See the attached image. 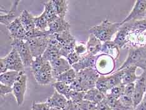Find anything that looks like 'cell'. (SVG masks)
<instances>
[{"label": "cell", "mask_w": 146, "mask_h": 110, "mask_svg": "<svg viewBox=\"0 0 146 110\" xmlns=\"http://www.w3.org/2000/svg\"><path fill=\"white\" fill-rule=\"evenodd\" d=\"M35 23L36 28L42 31H46L48 30V21H47L43 13L38 17H35Z\"/></svg>", "instance_id": "obj_33"}, {"label": "cell", "mask_w": 146, "mask_h": 110, "mask_svg": "<svg viewBox=\"0 0 146 110\" xmlns=\"http://www.w3.org/2000/svg\"><path fill=\"white\" fill-rule=\"evenodd\" d=\"M146 13V0H137L135 1L131 11L127 16V17L122 20L120 23L123 25L128 22L140 20L144 19Z\"/></svg>", "instance_id": "obj_9"}, {"label": "cell", "mask_w": 146, "mask_h": 110, "mask_svg": "<svg viewBox=\"0 0 146 110\" xmlns=\"http://www.w3.org/2000/svg\"><path fill=\"white\" fill-rule=\"evenodd\" d=\"M96 57L97 56L92 55L87 53L86 54L82 55L80 61L75 64L73 65L72 67L77 72L88 68L94 67Z\"/></svg>", "instance_id": "obj_19"}, {"label": "cell", "mask_w": 146, "mask_h": 110, "mask_svg": "<svg viewBox=\"0 0 146 110\" xmlns=\"http://www.w3.org/2000/svg\"><path fill=\"white\" fill-rule=\"evenodd\" d=\"M97 110H112L107 103L105 99L97 105Z\"/></svg>", "instance_id": "obj_45"}, {"label": "cell", "mask_w": 146, "mask_h": 110, "mask_svg": "<svg viewBox=\"0 0 146 110\" xmlns=\"http://www.w3.org/2000/svg\"><path fill=\"white\" fill-rule=\"evenodd\" d=\"M36 83L40 85H48L55 82L50 62L47 61L42 69L33 74Z\"/></svg>", "instance_id": "obj_12"}, {"label": "cell", "mask_w": 146, "mask_h": 110, "mask_svg": "<svg viewBox=\"0 0 146 110\" xmlns=\"http://www.w3.org/2000/svg\"><path fill=\"white\" fill-rule=\"evenodd\" d=\"M63 110H78L77 104L74 103L71 100H68Z\"/></svg>", "instance_id": "obj_44"}, {"label": "cell", "mask_w": 146, "mask_h": 110, "mask_svg": "<svg viewBox=\"0 0 146 110\" xmlns=\"http://www.w3.org/2000/svg\"><path fill=\"white\" fill-rule=\"evenodd\" d=\"M120 26V22L113 23L106 19L102 21L100 24L90 28L89 33L94 35L104 43L112 40L113 36L117 33Z\"/></svg>", "instance_id": "obj_1"}, {"label": "cell", "mask_w": 146, "mask_h": 110, "mask_svg": "<svg viewBox=\"0 0 146 110\" xmlns=\"http://www.w3.org/2000/svg\"><path fill=\"white\" fill-rule=\"evenodd\" d=\"M146 92V71L138 75L137 80L134 83V91L133 94V102L135 109L144 96Z\"/></svg>", "instance_id": "obj_10"}, {"label": "cell", "mask_w": 146, "mask_h": 110, "mask_svg": "<svg viewBox=\"0 0 146 110\" xmlns=\"http://www.w3.org/2000/svg\"><path fill=\"white\" fill-rule=\"evenodd\" d=\"M96 88L105 94L109 93L110 88L108 85L106 75H100L96 82Z\"/></svg>", "instance_id": "obj_31"}, {"label": "cell", "mask_w": 146, "mask_h": 110, "mask_svg": "<svg viewBox=\"0 0 146 110\" xmlns=\"http://www.w3.org/2000/svg\"><path fill=\"white\" fill-rule=\"evenodd\" d=\"M51 107L46 102L34 103L32 105V110H50Z\"/></svg>", "instance_id": "obj_40"}, {"label": "cell", "mask_w": 146, "mask_h": 110, "mask_svg": "<svg viewBox=\"0 0 146 110\" xmlns=\"http://www.w3.org/2000/svg\"><path fill=\"white\" fill-rule=\"evenodd\" d=\"M132 28V21L121 25L115 34L113 42L120 49L126 48L127 40Z\"/></svg>", "instance_id": "obj_14"}, {"label": "cell", "mask_w": 146, "mask_h": 110, "mask_svg": "<svg viewBox=\"0 0 146 110\" xmlns=\"http://www.w3.org/2000/svg\"><path fill=\"white\" fill-rule=\"evenodd\" d=\"M100 74L94 67H90L77 72L76 79L80 82L84 92L96 87V82Z\"/></svg>", "instance_id": "obj_4"}, {"label": "cell", "mask_w": 146, "mask_h": 110, "mask_svg": "<svg viewBox=\"0 0 146 110\" xmlns=\"http://www.w3.org/2000/svg\"><path fill=\"white\" fill-rule=\"evenodd\" d=\"M81 57L82 56L79 55L76 52H73L70 53V54L67 56V57H66V59H67V61L69 62L70 65L72 66L73 65L75 64L76 63H77L79 61H80V59H81Z\"/></svg>", "instance_id": "obj_39"}, {"label": "cell", "mask_w": 146, "mask_h": 110, "mask_svg": "<svg viewBox=\"0 0 146 110\" xmlns=\"http://www.w3.org/2000/svg\"><path fill=\"white\" fill-rule=\"evenodd\" d=\"M105 97H106V94L100 92L97 88L94 87L93 89H91L85 92L84 99L89 101L97 105L98 103L102 101Z\"/></svg>", "instance_id": "obj_26"}, {"label": "cell", "mask_w": 146, "mask_h": 110, "mask_svg": "<svg viewBox=\"0 0 146 110\" xmlns=\"http://www.w3.org/2000/svg\"><path fill=\"white\" fill-rule=\"evenodd\" d=\"M87 53L92 55L97 56L99 52H101L102 42L92 34H90L88 39L86 43Z\"/></svg>", "instance_id": "obj_21"}, {"label": "cell", "mask_w": 146, "mask_h": 110, "mask_svg": "<svg viewBox=\"0 0 146 110\" xmlns=\"http://www.w3.org/2000/svg\"><path fill=\"white\" fill-rule=\"evenodd\" d=\"M101 52L109 55L115 60H117L120 55V48L113 40L108 41L102 43Z\"/></svg>", "instance_id": "obj_24"}, {"label": "cell", "mask_w": 146, "mask_h": 110, "mask_svg": "<svg viewBox=\"0 0 146 110\" xmlns=\"http://www.w3.org/2000/svg\"><path fill=\"white\" fill-rule=\"evenodd\" d=\"M115 61L112 57L102 53L96 57L94 68L100 75H109L115 72Z\"/></svg>", "instance_id": "obj_3"}, {"label": "cell", "mask_w": 146, "mask_h": 110, "mask_svg": "<svg viewBox=\"0 0 146 110\" xmlns=\"http://www.w3.org/2000/svg\"><path fill=\"white\" fill-rule=\"evenodd\" d=\"M144 19H146V13H145V17H144Z\"/></svg>", "instance_id": "obj_48"}, {"label": "cell", "mask_w": 146, "mask_h": 110, "mask_svg": "<svg viewBox=\"0 0 146 110\" xmlns=\"http://www.w3.org/2000/svg\"><path fill=\"white\" fill-rule=\"evenodd\" d=\"M8 71L17 72H25V65L23 62L17 50L12 49L8 54L5 57Z\"/></svg>", "instance_id": "obj_13"}, {"label": "cell", "mask_w": 146, "mask_h": 110, "mask_svg": "<svg viewBox=\"0 0 146 110\" xmlns=\"http://www.w3.org/2000/svg\"><path fill=\"white\" fill-rule=\"evenodd\" d=\"M49 35H50V33L49 32L48 30L42 31L35 28L30 31H27L26 37H25V40L27 41L28 40H30L31 39H35V38L46 37V36Z\"/></svg>", "instance_id": "obj_32"}, {"label": "cell", "mask_w": 146, "mask_h": 110, "mask_svg": "<svg viewBox=\"0 0 146 110\" xmlns=\"http://www.w3.org/2000/svg\"><path fill=\"white\" fill-rule=\"evenodd\" d=\"M78 110H96L97 105L89 101L83 100L77 104Z\"/></svg>", "instance_id": "obj_37"}, {"label": "cell", "mask_w": 146, "mask_h": 110, "mask_svg": "<svg viewBox=\"0 0 146 110\" xmlns=\"http://www.w3.org/2000/svg\"><path fill=\"white\" fill-rule=\"evenodd\" d=\"M52 86L55 88L56 91L64 96L68 100H70V93L71 91L70 85L63 83V82L55 81L52 84Z\"/></svg>", "instance_id": "obj_30"}, {"label": "cell", "mask_w": 146, "mask_h": 110, "mask_svg": "<svg viewBox=\"0 0 146 110\" xmlns=\"http://www.w3.org/2000/svg\"><path fill=\"white\" fill-rule=\"evenodd\" d=\"M85 95V92L84 91H75L71 90L70 93V100L72 101L76 104H78L84 100Z\"/></svg>", "instance_id": "obj_35"}, {"label": "cell", "mask_w": 146, "mask_h": 110, "mask_svg": "<svg viewBox=\"0 0 146 110\" xmlns=\"http://www.w3.org/2000/svg\"><path fill=\"white\" fill-rule=\"evenodd\" d=\"M70 87L71 90L73 91H84L83 88H82V86L81 84L80 83V82H79L76 78L75 81L73 82L71 84H70Z\"/></svg>", "instance_id": "obj_42"}, {"label": "cell", "mask_w": 146, "mask_h": 110, "mask_svg": "<svg viewBox=\"0 0 146 110\" xmlns=\"http://www.w3.org/2000/svg\"><path fill=\"white\" fill-rule=\"evenodd\" d=\"M47 61H45L42 57H39L35 58L32 64L31 65V71L32 72L33 74H35L36 72L39 71L40 69H42L46 62Z\"/></svg>", "instance_id": "obj_34"}, {"label": "cell", "mask_w": 146, "mask_h": 110, "mask_svg": "<svg viewBox=\"0 0 146 110\" xmlns=\"http://www.w3.org/2000/svg\"><path fill=\"white\" fill-rule=\"evenodd\" d=\"M68 99L64 96L62 95L55 91L53 95L47 99L46 102L48 104L50 107L63 109Z\"/></svg>", "instance_id": "obj_25"}, {"label": "cell", "mask_w": 146, "mask_h": 110, "mask_svg": "<svg viewBox=\"0 0 146 110\" xmlns=\"http://www.w3.org/2000/svg\"><path fill=\"white\" fill-rule=\"evenodd\" d=\"M74 52L80 56L86 54V53H87L86 43H84L82 42H79V43H76V45L74 49Z\"/></svg>", "instance_id": "obj_38"}, {"label": "cell", "mask_w": 146, "mask_h": 110, "mask_svg": "<svg viewBox=\"0 0 146 110\" xmlns=\"http://www.w3.org/2000/svg\"><path fill=\"white\" fill-rule=\"evenodd\" d=\"M13 92V87L7 86L3 84H0V94L1 96H4L6 94Z\"/></svg>", "instance_id": "obj_41"}, {"label": "cell", "mask_w": 146, "mask_h": 110, "mask_svg": "<svg viewBox=\"0 0 146 110\" xmlns=\"http://www.w3.org/2000/svg\"><path fill=\"white\" fill-rule=\"evenodd\" d=\"M50 37L51 34L46 37L35 38L27 40L34 59L43 55L50 43Z\"/></svg>", "instance_id": "obj_7"}, {"label": "cell", "mask_w": 146, "mask_h": 110, "mask_svg": "<svg viewBox=\"0 0 146 110\" xmlns=\"http://www.w3.org/2000/svg\"><path fill=\"white\" fill-rule=\"evenodd\" d=\"M56 40L61 45V55L66 58L70 53L74 52L76 45V39L70 33V30L63 31L62 33L54 34Z\"/></svg>", "instance_id": "obj_5"}, {"label": "cell", "mask_w": 146, "mask_h": 110, "mask_svg": "<svg viewBox=\"0 0 146 110\" xmlns=\"http://www.w3.org/2000/svg\"><path fill=\"white\" fill-rule=\"evenodd\" d=\"M96 110H97V109H96Z\"/></svg>", "instance_id": "obj_50"}, {"label": "cell", "mask_w": 146, "mask_h": 110, "mask_svg": "<svg viewBox=\"0 0 146 110\" xmlns=\"http://www.w3.org/2000/svg\"><path fill=\"white\" fill-rule=\"evenodd\" d=\"M137 69V67L135 66H128L120 70L122 71V83L123 85L135 83L138 77V75L136 74Z\"/></svg>", "instance_id": "obj_20"}, {"label": "cell", "mask_w": 146, "mask_h": 110, "mask_svg": "<svg viewBox=\"0 0 146 110\" xmlns=\"http://www.w3.org/2000/svg\"><path fill=\"white\" fill-rule=\"evenodd\" d=\"M9 32V37L12 40H25L27 31L22 25L20 18H17L6 27Z\"/></svg>", "instance_id": "obj_15"}, {"label": "cell", "mask_w": 146, "mask_h": 110, "mask_svg": "<svg viewBox=\"0 0 146 110\" xmlns=\"http://www.w3.org/2000/svg\"><path fill=\"white\" fill-rule=\"evenodd\" d=\"M50 34H58L63 31L70 30V25L65 18L57 17L55 20L48 25V30Z\"/></svg>", "instance_id": "obj_18"}, {"label": "cell", "mask_w": 146, "mask_h": 110, "mask_svg": "<svg viewBox=\"0 0 146 110\" xmlns=\"http://www.w3.org/2000/svg\"><path fill=\"white\" fill-rule=\"evenodd\" d=\"M27 75L25 73L22 74L13 86V93L18 106H21L23 103L27 88Z\"/></svg>", "instance_id": "obj_8"}, {"label": "cell", "mask_w": 146, "mask_h": 110, "mask_svg": "<svg viewBox=\"0 0 146 110\" xmlns=\"http://www.w3.org/2000/svg\"><path fill=\"white\" fill-rule=\"evenodd\" d=\"M128 66H135L146 71V47L129 48L125 61L116 71H120Z\"/></svg>", "instance_id": "obj_2"}, {"label": "cell", "mask_w": 146, "mask_h": 110, "mask_svg": "<svg viewBox=\"0 0 146 110\" xmlns=\"http://www.w3.org/2000/svg\"><path fill=\"white\" fill-rule=\"evenodd\" d=\"M61 57V45L56 40L55 35L51 34L50 43L42 57L45 61L51 62Z\"/></svg>", "instance_id": "obj_11"}, {"label": "cell", "mask_w": 146, "mask_h": 110, "mask_svg": "<svg viewBox=\"0 0 146 110\" xmlns=\"http://www.w3.org/2000/svg\"><path fill=\"white\" fill-rule=\"evenodd\" d=\"M20 1H13L10 9L7 12L0 15V23L8 27L13 21L18 18L20 16L17 15V11Z\"/></svg>", "instance_id": "obj_17"}, {"label": "cell", "mask_w": 146, "mask_h": 110, "mask_svg": "<svg viewBox=\"0 0 146 110\" xmlns=\"http://www.w3.org/2000/svg\"><path fill=\"white\" fill-rule=\"evenodd\" d=\"M23 73L25 72H19L14 71H8L5 73L0 74V82L1 84L13 87L15 82Z\"/></svg>", "instance_id": "obj_22"}, {"label": "cell", "mask_w": 146, "mask_h": 110, "mask_svg": "<svg viewBox=\"0 0 146 110\" xmlns=\"http://www.w3.org/2000/svg\"><path fill=\"white\" fill-rule=\"evenodd\" d=\"M132 110H135V109H132Z\"/></svg>", "instance_id": "obj_49"}, {"label": "cell", "mask_w": 146, "mask_h": 110, "mask_svg": "<svg viewBox=\"0 0 146 110\" xmlns=\"http://www.w3.org/2000/svg\"><path fill=\"white\" fill-rule=\"evenodd\" d=\"M11 45L12 49L17 50L20 55L25 67H31L34 58L27 41L23 40H12Z\"/></svg>", "instance_id": "obj_6"}, {"label": "cell", "mask_w": 146, "mask_h": 110, "mask_svg": "<svg viewBox=\"0 0 146 110\" xmlns=\"http://www.w3.org/2000/svg\"><path fill=\"white\" fill-rule=\"evenodd\" d=\"M8 71L7 64H6L5 57H1L0 59V74L5 73Z\"/></svg>", "instance_id": "obj_43"}, {"label": "cell", "mask_w": 146, "mask_h": 110, "mask_svg": "<svg viewBox=\"0 0 146 110\" xmlns=\"http://www.w3.org/2000/svg\"><path fill=\"white\" fill-rule=\"evenodd\" d=\"M135 110H146V92L140 104L136 107Z\"/></svg>", "instance_id": "obj_46"}, {"label": "cell", "mask_w": 146, "mask_h": 110, "mask_svg": "<svg viewBox=\"0 0 146 110\" xmlns=\"http://www.w3.org/2000/svg\"><path fill=\"white\" fill-rule=\"evenodd\" d=\"M56 15L58 17L65 18L68 9V1L66 0H52Z\"/></svg>", "instance_id": "obj_27"}, {"label": "cell", "mask_w": 146, "mask_h": 110, "mask_svg": "<svg viewBox=\"0 0 146 110\" xmlns=\"http://www.w3.org/2000/svg\"><path fill=\"white\" fill-rule=\"evenodd\" d=\"M124 87L125 85H119V86H117L113 87L112 89H111L108 93L110 94L114 98L119 99L123 94V92H124Z\"/></svg>", "instance_id": "obj_36"}, {"label": "cell", "mask_w": 146, "mask_h": 110, "mask_svg": "<svg viewBox=\"0 0 146 110\" xmlns=\"http://www.w3.org/2000/svg\"><path fill=\"white\" fill-rule=\"evenodd\" d=\"M19 18L26 31H30L36 28L35 23V17L27 9H25L21 12Z\"/></svg>", "instance_id": "obj_23"}, {"label": "cell", "mask_w": 146, "mask_h": 110, "mask_svg": "<svg viewBox=\"0 0 146 110\" xmlns=\"http://www.w3.org/2000/svg\"><path fill=\"white\" fill-rule=\"evenodd\" d=\"M50 110H63V109L59 108H55V107H51Z\"/></svg>", "instance_id": "obj_47"}, {"label": "cell", "mask_w": 146, "mask_h": 110, "mask_svg": "<svg viewBox=\"0 0 146 110\" xmlns=\"http://www.w3.org/2000/svg\"><path fill=\"white\" fill-rule=\"evenodd\" d=\"M50 63L51 66H52V73L55 80L57 76L72 68V66L70 65L67 59L63 57L55 59L54 61L50 62Z\"/></svg>", "instance_id": "obj_16"}, {"label": "cell", "mask_w": 146, "mask_h": 110, "mask_svg": "<svg viewBox=\"0 0 146 110\" xmlns=\"http://www.w3.org/2000/svg\"><path fill=\"white\" fill-rule=\"evenodd\" d=\"M42 13L45 17L47 21H48V25L54 20H55L57 17H58L56 14L55 9H54L52 0L45 3V4H44V11Z\"/></svg>", "instance_id": "obj_29"}, {"label": "cell", "mask_w": 146, "mask_h": 110, "mask_svg": "<svg viewBox=\"0 0 146 110\" xmlns=\"http://www.w3.org/2000/svg\"><path fill=\"white\" fill-rule=\"evenodd\" d=\"M76 77H77V72L72 68L62 74L57 76L55 78V81L63 82V83L70 85L75 81Z\"/></svg>", "instance_id": "obj_28"}]
</instances>
